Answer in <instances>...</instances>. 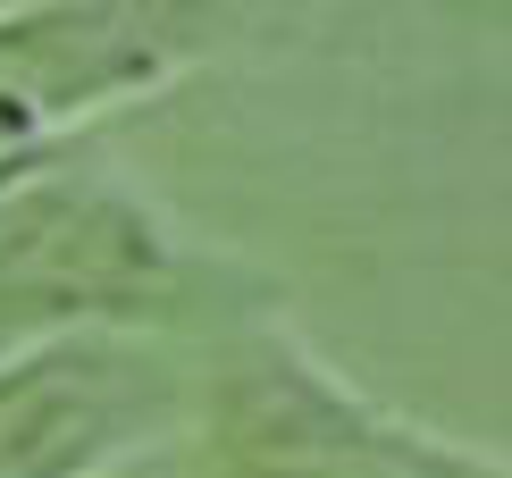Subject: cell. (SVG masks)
I'll return each instance as SVG.
<instances>
[{"label": "cell", "instance_id": "6da1fadb", "mask_svg": "<svg viewBox=\"0 0 512 478\" xmlns=\"http://www.w3.org/2000/svg\"><path fill=\"white\" fill-rule=\"evenodd\" d=\"M219 462L227 478H496V462L370 411L286 336H252L227 361Z\"/></svg>", "mask_w": 512, "mask_h": 478}, {"label": "cell", "instance_id": "7a4b0ae2", "mask_svg": "<svg viewBox=\"0 0 512 478\" xmlns=\"http://www.w3.org/2000/svg\"><path fill=\"white\" fill-rule=\"evenodd\" d=\"M177 277V244L135 193L84 168L0 177V302L26 311H143Z\"/></svg>", "mask_w": 512, "mask_h": 478}, {"label": "cell", "instance_id": "3957f363", "mask_svg": "<svg viewBox=\"0 0 512 478\" xmlns=\"http://www.w3.org/2000/svg\"><path fill=\"white\" fill-rule=\"evenodd\" d=\"M168 411V378L110 336L0 361V478H110Z\"/></svg>", "mask_w": 512, "mask_h": 478}, {"label": "cell", "instance_id": "277c9868", "mask_svg": "<svg viewBox=\"0 0 512 478\" xmlns=\"http://www.w3.org/2000/svg\"><path fill=\"white\" fill-rule=\"evenodd\" d=\"M160 59V17L143 9H51L0 26V160H26L42 126L152 84Z\"/></svg>", "mask_w": 512, "mask_h": 478}, {"label": "cell", "instance_id": "5b68a950", "mask_svg": "<svg viewBox=\"0 0 512 478\" xmlns=\"http://www.w3.org/2000/svg\"><path fill=\"white\" fill-rule=\"evenodd\" d=\"M118 478H143V470H118ZM152 478H160V470H152Z\"/></svg>", "mask_w": 512, "mask_h": 478}]
</instances>
